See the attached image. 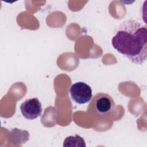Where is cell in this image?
<instances>
[{
	"mask_svg": "<svg viewBox=\"0 0 147 147\" xmlns=\"http://www.w3.org/2000/svg\"><path fill=\"white\" fill-rule=\"evenodd\" d=\"M114 49L137 65L144 64L147 57V29L140 22L127 19L122 22L113 36Z\"/></svg>",
	"mask_w": 147,
	"mask_h": 147,
	"instance_id": "1",
	"label": "cell"
},
{
	"mask_svg": "<svg viewBox=\"0 0 147 147\" xmlns=\"http://www.w3.org/2000/svg\"><path fill=\"white\" fill-rule=\"evenodd\" d=\"M115 107L113 98L108 94L99 92L95 94L87 108L88 113L92 117L102 119L112 114Z\"/></svg>",
	"mask_w": 147,
	"mask_h": 147,
	"instance_id": "2",
	"label": "cell"
},
{
	"mask_svg": "<svg viewBox=\"0 0 147 147\" xmlns=\"http://www.w3.org/2000/svg\"><path fill=\"white\" fill-rule=\"evenodd\" d=\"M69 94L72 99L79 105L87 103L92 97L91 87L83 82L74 83L69 88Z\"/></svg>",
	"mask_w": 147,
	"mask_h": 147,
	"instance_id": "3",
	"label": "cell"
},
{
	"mask_svg": "<svg viewBox=\"0 0 147 147\" xmlns=\"http://www.w3.org/2000/svg\"><path fill=\"white\" fill-rule=\"evenodd\" d=\"M20 110L24 118L29 120L34 119L41 115L42 105L37 98L25 100L20 105Z\"/></svg>",
	"mask_w": 147,
	"mask_h": 147,
	"instance_id": "4",
	"label": "cell"
},
{
	"mask_svg": "<svg viewBox=\"0 0 147 147\" xmlns=\"http://www.w3.org/2000/svg\"><path fill=\"white\" fill-rule=\"evenodd\" d=\"M63 146H75V147H86V143L84 139L80 136L76 134L74 136H70L65 138L64 140Z\"/></svg>",
	"mask_w": 147,
	"mask_h": 147,
	"instance_id": "5",
	"label": "cell"
}]
</instances>
